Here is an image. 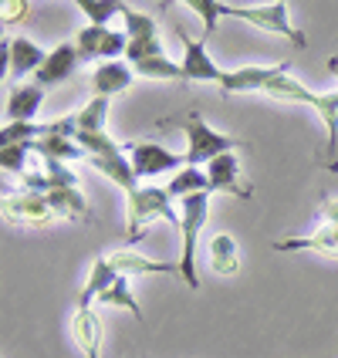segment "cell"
Here are the masks:
<instances>
[{
  "label": "cell",
  "mask_w": 338,
  "mask_h": 358,
  "mask_svg": "<svg viewBox=\"0 0 338 358\" xmlns=\"http://www.w3.org/2000/svg\"><path fill=\"white\" fill-rule=\"evenodd\" d=\"M183 132H186V166H199V169L210 166L213 159H220V156L247 145V142L234 139V136L217 132L213 125H206L199 115H190L186 125H183Z\"/></svg>",
  "instance_id": "obj_4"
},
{
  "label": "cell",
  "mask_w": 338,
  "mask_h": 358,
  "mask_svg": "<svg viewBox=\"0 0 338 358\" xmlns=\"http://www.w3.org/2000/svg\"><path fill=\"white\" fill-rule=\"evenodd\" d=\"M173 203L176 199L169 196V189L166 186H153V182L139 186L136 193H129L125 196V247H136L156 220H166V223H173L179 230V213Z\"/></svg>",
  "instance_id": "obj_1"
},
{
  "label": "cell",
  "mask_w": 338,
  "mask_h": 358,
  "mask_svg": "<svg viewBox=\"0 0 338 358\" xmlns=\"http://www.w3.org/2000/svg\"><path fill=\"white\" fill-rule=\"evenodd\" d=\"M31 152L38 156V159H51V162H68L71 159H88L85 156V149H81L78 142L71 139V136H61V132H41L38 142H31Z\"/></svg>",
  "instance_id": "obj_19"
},
{
  "label": "cell",
  "mask_w": 338,
  "mask_h": 358,
  "mask_svg": "<svg viewBox=\"0 0 338 358\" xmlns=\"http://www.w3.org/2000/svg\"><path fill=\"white\" fill-rule=\"evenodd\" d=\"M264 95L267 99H278V101H295V105H308V108H318V99L321 92H311L308 85L301 78H295L291 71H284L278 78L271 81L267 88H264Z\"/></svg>",
  "instance_id": "obj_20"
},
{
  "label": "cell",
  "mask_w": 338,
  "mask_h": 358,
  "mask_svg": "<svg viewBox=\"0 0 338 358\" xmlns=\"http://www.w3.org/2000/svg\"><path fill=\"white\" fill-rule=\"evenodd\" d=\"M31 159H34L31 145H0V169H3V176L24 179L31 173V166H27Z\"/></svg>",
  "instance_id": "obj_31"
},
{
  "label": "cell",
  "mask_w": 338,
  "mask_h": 358,
  "mask_svg": "<svg viewBox=\"0 0 338 358\" xmlns=\"http://www.w3.org/2000/svg\"><path fill=\"white\" fill-rule=\"evenodd\" d=\"M132 81H136V68L125 58L101 61L92 71V92H95V99H115V95L132 88Z\"/></svg>",
  "instance_id": "obj_14"
},
{
  "label": "cell",
  "mask_w": 338,
  "mask_h": 358,
  "mask_svg": "<svg viewBox=\"0 0 338 358\" xmlns=\"http://www.w3.org/2000/svg\"><path fill=\"white\" fill-rule=\"evenodd\" d=\"M284 71H291V61H278V64H271V68H264V64H244V68H234V71H223V78H220V92H227V95H247V92H264L271 81L284 75Z\"/></svg>",
  "instance_id": "obj_9"
},
{
  "label": "cell",
  "mask_w": 338,
  "mask_h": 358,
  "mask_svg": "<svg viewBox=\"0 0 338 358\" xmlns=\"http://www.w3.org/2000/svg\"><path fill=\"white\" fill-rule=\"evenodd\" d=\"M223 17H237L258 31H267L274 38L291 41L295 48H304V31L291 24V7L288 3H223Z\"/></svg>",
  "instance_id": "obj_3"
},
{
  "label": "cell",
  "mask_w": 338,
  "mask_h": 358,
  "mask_svg": "<svg viewBox=\"0 0 338 358\" xmlns=\"http://www.w3.org/2000/svg\"><path fill=\"white\" fill-rule=\"evenodd\" d=\"M210 217V193H197V196L179 199V234H183V254H179V271H183V284L190 291H199V237Z\"/></svg>",
  "instance_id": "obj_2"
},
{
  "label": "cell",
  "mask_w": 338,
  "mask_h": 358,
  "mask_svg": "<svg viewBox=\"0 0 338 358\" xmlns=\"http://www.w3.org/2000/svg\"><path fill=\"white\" fill-rule=\"evenodd\" d=\"M75 44H78V51H81V58L85 61L101 64V61L125 58L129 38H125V31H112V27H95V24H88V27H81L78 31Z\"/></svg>",
  "instance_id": "obj_7"
},
{
  "label": "cell",
  "mask_w": 338,
  "mask_h": 358,
  "mask_svg": "<svg viewBox=\"0 0 338 358\" xmlns=\"http://www.w3.org/2000/svg\"><path fill=\"white\" fill-rule=\"evenodd\" d=\"M176 34H179V41H183V61H179V68H183L186 81H210V85H220L223 71L217 68V61L206 55L203 41L190 38L186 27H176Z\"/></svg>",
  "instance_id": "obj_13"
},
{
  "label": "cell",
  "mask_w": 338,
  "mask_h": 358,
  "mask_svg": "<svg viewBox=\"0 0 338 358\" xmlns=\"http://www.w3.org/2000/svg\"><path fill=\"white\" fill-rule=\"evenodd\" d=\"M112 260V267L119 271L122 278H149V274H166V278H176L183 280V271H179V260H153L146 257V254H136V247H122L115 254H108Z\"/></svg>",
  "instance_id": "obj_12"
},
{
  "label": "cell",
  "mask_w": 338,
  "mask_h": 358,
  "mask_svg": "<svg viewBox=\"0 0 338 358\" xmlns=\"http://www.w3.org/2000/svg\"><path fill=\"white\" fill-rule=\"evenodd\" d=\"M95 308H122V311H129L136 321H142V308L139 301H136V294H132V284H129V278H119L105 294H101L99 301H95Z\"/></svg>",
  "instance_id": "obj_26"
},
{
  "label": "cell",
  "mask_w": 338,
  "mask_h": 358,
  "mask_svg": "<svg viewBox=\"0 0 338 358\" xmlns=\"http://www.w3.org/2000/svg\"><path fill=\"white\" fill-rule=\"evenodd\" d=\"M186 7H190L193 14H199L203 27H206V34L217 31L220 17H223V0H186Z\"/></svg>",
  "instance_id": "obj_33"
},
{
  "label": "cell",
  "mask_w": 338,
  "mask_h": 358,
  "mask_svg": "<svg viewBox=\"0 0 338 358\" xmlns=\"http://www.w3.org/2000/svg\"><path fill=\"white\" fill-rule=\"evenodd\" d=\"M44 92L38 81H20L7 92V101H3V115L7 122H34V115L41 112L44 105Z\"/></svg>",
  "instance_id": "obj_17"
},
{
  "label": "cell",
  "mask_w": 338,
  "mask_h": 358,
  "mask_svg": "<svg viewBox=\"0 0 338 358\" xmlns=\"http://www.w3.org/2000/svg\"><path fill=\"white\" fill-rule=\"evenodd\" d=\"M3 217L14 220V223H27V227H41V223H51L55 210L44 193L34 189H17V193H3Z\"/></svg>",
  "instance_id": "obj_10"
},
{
  "label": "cell",
  "mask_w": 338,
  "mask_h": 358,
  "mask_svg": "<svg viewBox=\"0 0 338 358\" xmlns=\"http://www.w3.org/2000/svg\"><path fill=\"white\" fill-rule=\"evenodd\" d=\"M318 217H321V227H318V230H311V234H301V237L274 240V250H278V254L315 250V254L338 257V196H321Z\"/></svg>",
  "instance_id": "obj_5"
},
{
  "label": "cell",
  "mask_w": 338,
  "mask_h": 358,
  "mask_svg": "<svg viewBox=\"0 0 338 358\" xmlns=\"http://www.w3.org/2000/svg\"><path fill=\"white\" fill-rule=\"evenodd\" d=\"M166 189H169V196L179 203V199L197 196V193H210V182H206V173H203L199 166H183L176 176L166 182Z\"/></svg>",
  "instance_id": "obj_25"
},
{
  "label": "cell",
  "mask_w": 338,
  "mask_h": 358,
  "mask_svg": "<svg viewBox=\"0 0 338 358\" xmlns=\"http://www.w3.org/2000/svg\"><path fill=\"white\" fill-rule=\"evenodd\" d=\"M75 142L85 149V156H119V152H125L108 132H75Z\"/></svg>",
  "instance_id": "obj_32"
},
{
  "label": "cell",
  "mask_w": 338,
  "mask_h": 358,
  "mask_svg": "<svg viewBox=\"0 0 338 358\" xmlns=\"http://www.w3.org/2000/svg\"><path fill=\"white\" fill-rule=\"evenodd\" d=\"M318 119L325 125V166L328 169H338V88L335 92H321L318 99Z\"/></svg>",
  "instance_id": "obj_21"
},
{
  "label": "cell",
  "mask_w": 338,
  "mask_h": 358,
  "mask_svg": "<svg viewBox=\"0 0 338 358\" xmlns=\"http://www.w3.org/2000/svg\"><path fill=\"white\" fill-rule=\"evenodd\" d=\"M108 101L112 99H88L75 112L78 132H108Z\"/></svg>",
  "instance_id": "obj_27"
},
{
  "label": "cell",
  "mask_w": 338,
  "mask_h": 358,
  "mask_svg": "<svg viewBox=\"0 0 338 358\" xmlns=\"http://www.w3.org/2000/svg\"><path fill=\"white\" fill-rule=\"evenodd\" d=\"M125 152H129V162L139 179H156L166 173L176 176L186 166V152H169L160 142H132V145H125Z\"/></svg>",
  "instance_id": "obj_6"
},
{
  "label": "cell",
  "mask_w": 338,
  "mask_h": 358,
  "mask_svg": "<svg viewBox=\"0 0 338 358\" xmlns=\"http://www.w3.org/2000/svg\"><path fill=\"white\" fill-rule=\"evenodd\" d=\"M0 10H3V24H20L24 14L31 10V3H27V0H14V3H10V0H3V3H0Z\"/></svg>",
  "instance_id": "obj_34"
},
{
  "label": "cell",
  "mask_w": 338,
  "mask_h": 358,
  "mask_svg": "<svg viewBox=\"0 0 338 358\" xmlns=\"http://www.w3.org/2000/svg\"><path fill=\"white\" fill-rule=\"evenodd\" d=\"M81 51L78 44H55L51 51H48V58H44V64L38 68V75H34V81H38L41 88H55V85H61V81L68 78L75 68L81 64Z\"/></svg>",
  "instance_id": "obj_15"
},
{
  "label": "cell",
  "mask_w": 338,
  "mask_h": 358,
  "mask_svg": "<svg viewBox=\"0 0 338 358\" xmlns=\"http://www.w3.org/2000/svg\"><path fill=\"white\" fill-rule=\"evenodd\" d=\"M55 217H68V220H92V210H88V199L78 186H68V189H55V193H44Z\"/></svg>",
  "instance_id": "obj_24"
},
{
  "label": "cell",
  "mask_w": 338,
  "mask_h": 358,
  "mask_svg": "<svg viewBox=\"0 0 338 358\" xmlns=\"http://www.w3.org/2000/svg\"><path fill=\"white\" fill-rule=\"evenodd\" d=\"M119 278H122V274L112 267V260H108V257H95L92 271H88V278H85V287H81V294H78V304H81V308H95V301H99Z\"/></svg>",
  "instance_id": "obj_23"
},
{
  "label": "cell",
  "mask_w": 338,
  "mask_h": 358,
  "mask_svg": "<svg viewBox=\"0 0 338 358\" xmlns=\"http://www.w3.org/2000/svg\"><path fill=\"white\" fill-rule=\"evenodd\" d=\"M122 31H125V38H129V41L160 38L156 17H149V14H142V10H132L129 3H125V10H122Z\"/></svg>",
  "instance_id": "obj_29"
},
{
  "label": "cell",
  "mask_w": 338,
  "mask_h": 358,
  "mask_svg": "<svg viewBox=\"0 0 338 358\" xmlns=\"http://www.w3.org/2000/svg\"><path fill=\"white\" fill-rule=\"evenodd\" d=\"M132 68H136V78H149V81H186L183 68H179V64L169 58V55L139 61V64H132Z\"/></svg>",
  "instance_id": "obj_28"
},
{
  "label": "cell",
  "mask_w": 338,
  "mask_h": 358,
  "mask_svg": "<svg viewBox=\"0 0 338 358\" xmlns=\"http://www.w3.org/2000/svg\"><path fill=\"white\" fill-rule=\"evenodd\" d=\"M48 51L34 44L31 38H3L0 41V71L14 75V78H27L38 75V68L44 64Z\"/></svg>",
  "instance_id": "obj_8"
},
{
  "label": "cell",
  "mask_w": 338,
  "mask_h": 358,
  "mask_svg": "<svg viewBox=\"0 0 338 358\" xmlns=\"http://www.w3.org/2000/svg\"><path fill=\"white\" fill-rule=\"evenodd\" d=\"M88 166L95 173H101L112 186H119L125 196L139 189V176H136V169L129 162V152H119V156H88Z\"/></svg>",
  "instance_id": "obj_18"
},
{
  "label": "cell",
  "mask_w": 338,
  "mask_h": 358,
  "mask_svg": "<svg viewBox=\"0 0 338 358\" xmlns=\"http://www.w3.org/2000/svg\"><path fill=\"white\" fill-rule=\"evenodd\" d=\"M203 173H206V182H210V193L240 196V199H247L254 193V189L244 182V169H240L237 152H227V156L213 159L210 166H203Z\"/></svg>",
  "instance_id": "obj_11"
},
{
  "label": "cell",
  "mask_w": 338,
  "mask_h": 358,
  "mask_svg": "<svg viewBox=\"0 0 338 358\" xmlns=\"http://www.w3.org/2000/svg\"><path fill=\"white\" fill-rule=\"evenodd\" d=\"M71 338L85 358H101V318L99 308H81L75 304L71 315Z\"/></svg>",
  "instance_id": "obj_16"
},
{
  "label": "cell",
  "mask_w": 338,
  "mask_h": 358,
  "mask_svg": "<svg viewBox=\"0 0 338 358\" xmlns=\"http://www.w3.org/2000/svg\"><path fill=\"white\" fill-rule=\"evenodd\" d=\"M328 68H332V71H335V75H338V58H332V61H328Z\"/></svg>",
  "instance_id": "obj_35"
},
{
  "label": "cell",
  "mask_w": 338,
  "mask_h": 358,
  "mask_svg": "<svg viewBox=\"0 0 338 358\" xmlns=\"http://www.w3.org/2000/svg\"><path fill=\"white\" fill-rule=\"evenodd\" d=\"M75 7L95 27H108V20L122 17V10H125V3H119V0H75Z\"/></svg>",
  "instance_id": "obj_30"
},
{
  "label": "cell",
  "mask_w": 338,
  "mask_h": 358,
  "mask_svg": "<svg viewBox=\"0 0 338 358\" xmlns=\"http://www.w3.org/2000/svg\"><path fill=\"white\" fill-rule=\"evenodd\" d=\"M206 257H210L213 274H220V278H234L240 271V247L230 234H213L206 243Z\"/></svg>",
  "instance_id": "obj_22"
}]
</instances>
